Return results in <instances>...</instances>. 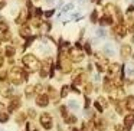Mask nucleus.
Wrapping results in <instances>:
<instances>
[{
  "instance_id": "nucleus-25",
  "label": "nucleus",
  "mask_w": 134,
  "mask_h": 131,
  "mask_svg": "<svg viewBox=\"0 0 134 131\" xmlns=\"http://www.w3.org/2000/svg\"><path fill=\"white\" fill-rule=\"evenodd\" d=\"M84 49H85L87 53H91V45H89V43H85V48H84Z\"/></svg>"
},
{
  "instance_id": "nucleus-22",
  "label": "nucleus",
  "mask_w": 134,
  "mask_h": 131,
  "mask_svg": "<svg viewBox=\"0 0 134 131\" xmlns=\"http://www.w3.org/2000/svg\"><path fill=\"white\" fill-rule=\"evenodd\" d=\"M66 94H68V87H64L61 91V97H66Z\"/></svg>"
},
{
  "instance_id": "nucleus-9",
  "label": "nucleus",
  "mask_w": 134,
  "mask_h": 131,
  "mask_svg": "<svg viewBox=\"0 0 134 131\" xmlns=\"http://www.w3.org/2000/svg\"><path fill=\"white\" fill-rule=\"evenodd\" d=\"M120 71H121V65H120V63H111V66H110V74L118 75Z\"/></svg>"
},
{
  "instance_id": "nucleus-3",
  "label": "nucleus",
  "mask_w": 134,
  "mask_h": 131,
  "mask_svg": "<svg viewBox=\"0 0 134 131\" xmlns=\"http://www.w3.org/2000/svg\"><path fill=\"white\" fill-rule=\"evenodd\" d=\"M40 124L43 125L45 130H51V128H52V117H51V114L43 112V114L40 115Z\"/></svg>"
},
{
  "instance_id": "nucleus-8",
  "label": "nucleus",
  "mask_w": 134,
  "mask_h": 131,
  "mask_svg": "<svg viewBox=\"0 0 134 131\" xmlns=\"http://www.w3.org/2000/svg\"><path fill=\"white\" fill-rule=\"evenodd\" d=\"M130 52H131V46L130 45H123L121 46V56L123 58H128Z\"/></svg>"
},
{
  "instance_id": "nucleus-15",
  "label": "nucleus",
  "mask_w": 134,
  "mask_h": 131,
  "mask_svg": "<svg viewBox=\"0 0 134 131\" xmlns=\"http://www.w3.org/2000/svg\"><path fill=\"white\" fill-rule=\"evenodd\" d=\"M104 52H105V53H107V55H111V56H113V55H114V49H113V46H111V45H110V43H108V45H105V46H104Z\"/></svg>"
},
{
  "instance_id": "nucleus-12",
  "label": "nucleus",
  "mask_w": 134,
  "mask_h": 131,
  "mask_svg": "<svg viewBox=\"0 0 134 131\" xmlns=\"http://www.w3.org/2000/svg\"><path fill=\"white\" fill-rule=\"evenodd\" d=\"M40 29L43 30V32H51V29H52V23L51 22H42L40 23Z\"/></svg>"
},
{
  "instance_id": "nucleus-32",
  "label": "nucleus",
  "mask_w": 134,
  "mask_h": 131,
  "mask_svg": "<svg viewBox=\"0 0 134 131\" xmlns=\"http://www.w3.org/2000/svg\"><path fill=\"white\" fill-rule=\"evenodd\" d=\"M133 3H134V0H133Z\"/></svg>"
},
{
  "instance_id": "nucleus-10",
  "label": "nucleus",
  "mask_w": 134,
  "mask_h": 131,
  "mask_svg": "<svg viewBox=\"0 0 134 131\" xmlns=\"http://www.w3.org/2000/svg\"><path fill=\"white\" fill-rule=\"evenodd\" d=\"M133 124H134V115H127V117L124 118V125L130 130V128L133 127Z\"/></svg>"
},
{
  "instance_id": "nucleus-6",
  "label": "nucleus",
  "mask_w": 134,
  "mask_h": 131,
  "mask_svg": "<svg viewBox=\"0 0 134 131\" xmlns=\"http://www.w3.org/2000/svg\"><path fill=\"white\" fill-rule=\"evenodd\" d=\"M36 104H38V107H46L49 104V100H48L46 95H39L36 98Z\"/></svg>"
},
{
  "instance_id": "nucleus-14",
  "label": "nucleus",
  "mask_w": 134,
  "mask_h": 131,
  "mask_svg": "<svg viewBox=\"0 0 134 131\" xmlns=\"http://www.w3.org/2000/svg\"><path fill=\"white\" fill-rule=\"evenodd\" d=\"M4 55L9 56V58H12V56L14 55V48H13V46H6V49H4Z\"/></svg>"
},
{
  "instance_id": "nucleus-7",
  "label": "nucleus",
  "mask_w": 134,
  "mask_h": 131,
  "mask_svg": "<svg viewBox=\"0 0 134 131\" xmlns=\"http://www.w3.org/2000/svg\"><path fill=\"white\" fill-rule=\"evenodd\" d=\"M69 53H71L72 61H77V62H81V61H82V58H84V55H82L79 50H74V49H72Z\"/></svg>"
},
{
  "instance_id": "nucleus-18",
  "label": "nucleus",
  "mask_w": 134,
  "mask_h": 131,
  "mask_svg": "<svg viewBox=\"0 0 134 131\" xmlns=\"http://www.w3.org/2000/svg\"><path fill=\"white\" fill-rule=\"evenodd\" d=\"M127 75H128V76H134V66L133 65H128V68H127Z\"/></svg>"
},
{
  "instance_id": "nucleus-27",
  "label": "nucleus",
  "mask_w": 134,
  "mask_h": 131,
  "mask_svg": "<svg viewBox=\"0 0 134 131\" xmlns=\"http://www.w3.org/2000/svg\"><path fill=\"white\" fill-rule=\"evenodd\" d=\"M134 12V4H131V6H128V9H127V13L130 14V13H133Z\"/></svg>"
},
{
  "instance_id": "nucleus-19",
  "label": "nucleus",
  "mask_w": 134,
  "mask_h": 131,
  "mask_svg": "<svg viewBox=\"0 0 134 131\" xmlns=\"http://www.w3.org/2000/svg\"><path fill=\"white\" fill-rule=\"evenodd\" d=\"M7 120H9L7 114H0V123H7Z\"/></svg>"
},
{
  "instance_id": "nucleus-5",
  "label": "nucleus",
  "mask_w": 134,
  "mask_h": 131,
  "mask_svg": "<svg viewBox=\"0 0 134 131\" xmlns=\"http://www.w3.org/2000/svg\"><path fill=\"white\" fill-rule=\"evenodd\" d=\"M113 23H114V20H113V16H110V14H104L102 17H100L101 26H111Z\"/></svg>"
},
{
  "instance_id": "nucleus-26",
  "label": "nucleus",
  "mask_w": 134,
  "mask_h": 131,
  "mask_svg": "<svg viewBox=\"0 0 134 131\" xmlns=\"http://www.w3.org/2000/svg\"><path fill=\"white\" fill-rule=\"evenodd\" d=\"M32 92H33V88H32V87H30V85H29V87H27V88H26V94H27V95H30V94H32Z\"/></svg>"
},
{
  "instance_id": "nucleus-31",
  "label": "nucleus",
  "mask_w": 134,
  "mask_h": 131,
  "mask_svg": "<svg viewBox=\"0 0 134 131\" xmlns=\"http://www.w3.org/2000/svg\"><path fill=\"white\" fill-rule=\"evenodd\" d=\"M0 42H1V39H0Z\"/></svg>"
},
{
  "instance_id": "nucleus-28",
  "label": "nucleus",
  "mask_w": 134,
  "mask_h": 131,
  "mask_svg": "<svg viewBox=\"0 0 134 131\" xmlns=\"http://www.w3.org/2000/svg\"><path fill=\"white\" fill-rule=\"evenodd\" d=\"M4 6H6V3H4V1H0V10H3Z\"/></svg>"
},
{
  "instance_id": "nucleus-11",
  "label": "nucleus",
  "mask_w": 134,
  "mask_h": 131,
  "mask_svg": "<svg viewBox=\"0 0 134 131\" xmlns=\"http://www.w3.org/2000/svg\"><path fill=\"white\" fill-rule=\"evenodd\" d=\"M114 30L117 32V35H118L120 37H124V36L127 35V29H126L124 26H117V27H115Z\"/></svg>"
},
{
  "instance_id": "nucleus-4",
  "label": "nucleus",
  "mask_w": 134,
  "mask_h": 131,
  "mask_svg": "<svg viewBox=\"0 0 134 131\" xmlns=\"http://www.w3.org/2000/svg\"><path fill=\"white\" fill-rule=\"evenodd\" d=\"M30 35H32V27L30 26H22L19 29V36L20 37L27 39V37H30Z\"/></svg>"
},
{
  "instance_id": "nucleus-29",
  "label": "nucleus",
  "mask_w": 134,
  "mask_h": 131,
  "mask_svg": "<svg viewBox=\"0 0 134 131\" xmlns=\"http://www.w3.org/2000/svg\"><path fill=\"white\" fill-rule=\"evenodd\" d=\"M53 1H55V0H46V3H48V4H52Z\"/></svg>"
},
{
  "instance_id": "nucleus-13",
  "label": "nucleus",
  "mask_w": 134,
  "mask_h": 131,
  "mask_svg": "<svg viewBox=\"0 0 134 131\" xmlns=\"http://www.w3.org/2000/svg\"><path fill=\"white\" fill-rule=\"evenodd\" d=\"M127 108H128L130 111H134V95L127 98Z\"/></svg>"
},
{
  "instance_id": "nucleus-1",
  "label": "nucleus",
  "mask_w": 134,
  "mask_h": 131,
  "mask_svg": "<svg viewBox=\"0 0 134 131\" xmlns=\"http://www.w3.org/2000/svg\"><path fill=\"white\" fill-rule=\"evenodd\" d=\"M22 62H23V63H25V66H26V68H29L30 71H36V69L39 68V61H38V58H36L35 55H32V53L25 55V56H23V59H22Z\"/></svg>"
},
{
  "instance_id": "nucleus-30",
  "label": "nucleus",
  "mask_w": 134,
  "mask_h": 131,
  "mask_svg": "<svg viewBox=\"0 0 134 131\" xmlns=\"http://www.w3.org/2000/svg\"><path fill=\"white\" fill-rule=\"evenodd\" d=\"M3 65V59H1V56H0V66Z\"/></svg>"
},
{
  "instance_id": "nucleus-23",
  "label": "nucleus",
  "mask_w": 134,
  "mask_h": 131,
  "mask_svg": "<svg viewBox=\"0 0 134 131\" xmlns=\"http://www.w3.org/2000/svg\"><path fill=\"white\" fill-rule=\"evenodd\" d=\"M26 7H27L29 10L33 9V3H32V0H26Z\"/></svg>"
},
{
  "instance_id": "nucleus-20",
  "label": "nucleus",
  "mask_w": 134,
  "mask_h": 131,
  "mask_svg": "<svg viewBox=\"0 0 134 131\" xmlns=\"http://www.w3.org/2000/svg\"><path fill=\"white\" fill-rule=\"evenodd\" d=\"M53 13H55V10H53V9H51V10H48V12H45L43 14H45V17H46V19H49V17H51V16L53 14Z\"/></svg>"
},
{
  "instance_id": "nucleus-21",
  "label": "nucleus",
  "mask_w": 134,
  "mask_h": 131,
  "mask_svg": "<svg viewBox=\"0 0 134 131\" xmlns=\"http://www.w3.org/2000/svg\"><path fill=\"white\" fill-rule=\"evenodd\" d=\"M97 36H101V37H104V36H105V32H104V29H98V30H97Z\"/></svg>"
},
{
  "instance_id": "nucleus-24",
  "label": "nucleus",
  "mask_w": 134,
  "mask_h": 131,
  "mask_svg": "<svg viewBox=\"0 0 134 131\" xmlns=\"http://www.w3.org/2000/svg\"><path fill=\"white\" fill-rule=\"evenodd\" d=\"M69 107L71 108H78V102L77 101H69Z\"/></svg>"
},
{
  "instance_id": "nucleus-2",
  "label": "nucleus",
  "mask_w": 134,
  "mask_h": 131,
  "mask_svg": "<svg viewBox=\"0 0 134 131\" xmlns=\"http://www.w3.org/2000/svg\"><path fill=\"white\" fill-rule=\"evenodd\" d=\"M29 17H30L29 9H22L20 13H19V16L14 19V23H16V25H23V23H26V20H27Z\"/></svg>"
},
{
  "instance_id": "nucleus-17",
  "label": "nucleus",
  "mask_w": 134,
  "mask_h": 131,
  "mask_svg": "<svg viewBox=\"0 0 134 131\" xmlns=\"http://www.w3.org/2000/svg\"><path fill=\"white\" fill-rule=\"evenodd\" d=\"M97 20H98V12H97V10H94V12L91 13V22H92V23H95Z\"/></svg>"
},
{
  "instance_id": "nucleus-16",
  "label": "nucleus",
  "mask_w": 134,
  "mask_h": 131,
  "mask_svg": "<svg viewBox=\"0 0 134 131\" xmlns=\"http://www.w3.org/2000/svg\"><path fill=\"white\" fill-rule=\"evenodd\" d=\"M42 14H43V10H42L40 7H36V9H35V17H36V19H40Z\"/></svg>"
}]
</instances>
